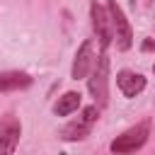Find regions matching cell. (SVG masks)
Masks as SVG:
<instances>
[{"label":"cell","instance_id":"obj_9","mask_svg":"<svg viewBox=\"0 0 155 155\" xmlns=\"http://www.w3.org/2000/svg\"><path fill=\"white\" fill-rule=\"evenodd\" d=\"M31 85V78L27 73H19V70H7V73H0V90L2 92H10V90H22V87H29Z\"/></svg>","mask_w":155,"mask_h":155},{"label":"cell","instance_id":"obj_4","mask_svg":"<svg viewBox=\"0 0 155 155\" xmlns=\"http://www.w3.org/2000/svg\"><path fill=\"white\" fill-rule=\"evenodd\" d=\"M97 116H99V109H97V107H85L82 114L78 116V121L68 124V126L61 131V138H63V140H82V138H87L92 124L97 121Z\"/></svg>","mask_w":155,"mask_h":155},{"label":"cell","instance_id":"obj_11","mask_svg":"<svg viewBox=\"0 0 155 155\" xmlns=\"http://www.w3.org/2000/svg\"><path fill=\"white\" fill-rule=\"evenodd\" d=\"M140 48H143V51H155V41H150V39H145V41L140 44Z\"/></svg>","mask_w":155,"mask_h":155},{"label":"cell","instance_id":"obj_8","mask_svg":"<svg viewBox=\"0 0 155 155\" xmlns=\"http://www.w3.org/2000/svg\"><path fill=\"white\" fill-rule=\"evenodd\" d=\"M116 85L126 97H136L145 90V78L140 73H131V70H119L116 75Z\"/></svg>","mask_w":155,"mask_h":155},{"label":"cell","instance_id":"obj_1","mask_svg":"<svg viewBox=\"0 0 155 155\" xmlns=\"http://www.w3.org/2000/svg\"><path fill=\"white\" fill-rule=\"evenodd\" d=\"M87 87H90V94L99 104H107V97H109V58H107V53H102L94 61V65L90 70Z\"/></svg>","mask_w":155,"mask_h":155},{"label":"cell","instance_id":"obj_2","mask_svg":"<svg viewBox=\"0 0 155 155\" xmlns=\"http://www.w3.org/2000/svg\"><path fill=\"white\" fill-rule=\"evenodd\" d=\"M148 131H150V124H148V121L136 124L133 128H128V131H124L121 136H116V138L109 143V150H111V153H133V150H138V148L145 145Z\"/></svg>","mask_w":155,"mask_h":155},{"label":"cell","instance_id":"obj_7","mask_svg":"<svg viewBox=\"0 0 155 155\" xmlns=\"http://www.w3.org/2000/svg\"><path fill=\"white\" fill-rule=\"evenodd\" d=\"M97 56H94V48H92V41H82L78 53H75V61H73V68H70V75L73 80H82L87 78V73L92 70Z\"/></svg>","mask_w":155,"mask_h":155},{"label":"cell","instance_id":"obj_10","mask_svg":"<svg viewBox=\"0 0 155 155\" xmlns=\"http://www.w3.org/2000/svg\"><path fill=\"white\" fill-rule=\"evenodd\" d=\"M80 104H82V94L70 90V92H65V94L58 97V102L53 104V111H56V116H68V114H73Z\"/></svg>","mask_w":155,"mask_h":155},{"label":"cell","instance_id":"obj_3","mask_svg":"<svg viewBox=\"0 0 155 155\" xmlns=\"http://www.w3.org/2000/svg\"><path fill=\"white\" fill-rule=\"evenodd\" d=\"M107 10H109V15H111V27H114L116 48H119V51H128L131 44H133V31H131V24H128L124 10L119 7L116 0H109V2H107Z\"/></svg>","mask_w":155,"mask_h":155},{"label":"cell","instance_id":"obj_5","mask_svg":"<svg viewBox=\"0 0 155 155\" xmlns=\"http://www.w3.org/2000/svg\"><path fill=\"white\" fill-rule=\"evenodd\" d=\"M90 15H92V27L97 31V39H99V46L107 48L111 41H114V27H111V15L104 5H97L92 2L90 7Z\"/></svg>","mask_w":155,"mask_h":155},{"label":"cell","instance_id":"obj_6","mask_svg":"<svg viewBox=\"0 0 155 155\" xmlns=\"http://www.w3.org/2000/svg\"><path fill=\"white\" fill-rule=\"evenodd\" d=\"M19 136H22L19 119H15L12 114L2 116L0 119V155L15 153L17 150V143H19Z\"/></svg>","mask_w":155,"mask_h":155}]
</instances>
